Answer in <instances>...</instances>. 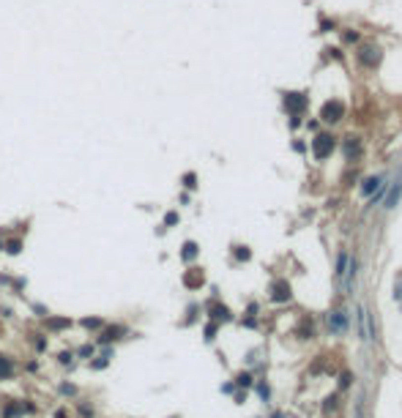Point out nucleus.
Instances as JSON below:
<instances>
[{"label": "nucleus", "mask_w": 402, "mask_h": 418, "mask_svg": "<svg viewBox=\"0 0 402 418\" xmlns=\"http://www.w3.org/2000/svg\"><path fill=\"white\" fill-rule=\"evenodd\" d=\"M25 410H30V405L25 407V402H19V405H8L6 410H3V418H17L19 413H25Z\"/></svg>", "instance_id": "nucleus-13"}, {"label": "nucleus", "mask_w": 402, "mask_h": 418, "mask_svg": "<svg viewBox=\"0 0 402 418\" xmlns=\"http://www.w3.org/2000/svg\"><path fill=\"white\" fill-rule=\"evenodd\" d=\"M400 194H402V183H394L391 191H389V197H386V208H394L397 200H400Z\"/></svg>", "instance_id": "nucleus-14"}, {"label": "nucleus", "mask_w": 402, "mask_h": 418, "mask_svg": "<svg viewBox=\"0 0 402 418\" xmlns=\"http://www.w3.org/2000/svg\"><path fill=\"white\" fill-rule=\"evenodd\" d=\"M345 156H348L350 161H356L361 156V145H359V140H353V137H350L348 142H345Z\"/></svg>", "instance_id": "nucleus-11"}, {"label": "nucleus", "mask_w": 402, "mask_h": 418, "mask_svg": "<svg viewBox=\"0 0 402 418\" xmlns=\"http://www.w3.org/2000/svg\"><path fill=\"white\" fill-rule=\"evenodd\" d=\"M380 183H383V178H380V175H372V178H367V181L361 183V194H364V197L375 194V189H378Z\"/></svg>", "instance_id": "nucleus-9"}, {"label": "nucleus", "mask_w": 402, "mask_h": 418, "mask_svg": "<svg viewBox=\"0 0 402 418\" xmlns=\"http://www.w3.org/2000/svg\"><path fill=\"white\" fill-rule=\"evenodd\" d=\"M304 107H307V96H304V93H287V96H284V110H287V112L296 115V112H301Z\"/></svg>", "instance_id": "nucleus-4"}, {"label": "nucleus", "mask_w": 402, "mask_h": 418, "mask_svg": "<svg viewBox=\"0 0 402 418\" xmlns=\"http://www.w3.org/2000/svg\"><path fill=\"white\" fill-rule=\"evenodd\" d=\"M249 383H252V377L249 375H238V385H249Z\"/></svg>", "instance_id": "nucleus-22"}, {"label": "nucleus", "mask_w": 402, "mask_h": 418, "mask_svg": "<svg viewBox=\"0 0 402 418\" xmlns=\"http://www.w3.org/2000/svg\"><path fill=\"white\" fill-rule=\"evenodd\" d=\"M121 334H126L123 325H113V328H104V334H101V344H107V342H113V339H121Z\"/></svg>", "instance_id": "nucleus-10"}, {"label": "nucleus", "mask_w": 402, "mask_h": 418, "mask_svg": "<svg viewBox=\"0 0 402 418\" xmlns=\"http://www.w3.org/2000/svg\"><path fill=\"white\" fill-rule=\"evenodd\" d=\"M345 115V107H342V101H325L323 104V110H320V118L325 120V123H337L339 118Z\"/></svg>", "instance_id": "nucleus-2"}, {"label": "nucleus", "mask_w": 402, "mask_h": 418, "mask_svg": "<svg viewBox=\"0 0 402 418\" xmlns=\"http://www.w3.org/2000/svg\"><path fill=\"white\" fill-rule=\"evenodd\" d=\"M19 249H22V241H17V238H14V241H8V243H6V252H8V254H17V252H19Z\"/></svg>", "instance_id": "nucleus-18"}, {"label": "nucleus", "mask_w": 402, "mask_h": 418, "mask_svg": "<svg viewBox=\"0 0 402 418\" xmlns=\"http://www.w3.org/2000/svg\"><path fill=\"white\" fill-rule=\"evenodd\" d=\"M195 181H197V178H195V175H192V172H189V175H186V178H184V183H186V186H189V189H195V186H197V183H195Z\"/></svg>", "instance_id": "nucleus-21"}, {"label": "nucleus", "mask_w": 402, "mask_h": 418, "mask_svg": "<svg viewBox=\"0 0 402 418\" xmlns=\"http://www.w3.org/2000/svg\"><path fill=\"white\" fill-rule=\"evenodd\" d=\"M236 257L241 260V263H246V260H249V249L246 246H236Z\"/></svg>", "instance_id": "nucleus-20"}, {"label": "nucleus", "mask_w": 402, "mask_h": 418, "mask_svg": "<svg viewBox=\"0 0 402 418\" xmlns=\"http://www.w3.org/2000/svg\"><path fill=\"white\" fill-rule=\"evenodd\" d=\"M328 325H331L334 334H345V331H348V317H345V312H331Z\"/></svg>", "instance_id": "nucleus-6"}, {"label": "nucleus", "mask_w": 402, "mask_h": 418, "mask_svg": "<svg viewBox=\"0 0 402 418\" xmlns=\"http://www.w3.org/2000/svg\"><path fill=\"white\" fill-rule=\"evenodd\" d=\"M47 328H49V331L71 328V320H69V317H47Z\"/></svg>", "instance_id": "nucleus-12"}, {"label": "nucleus", "mask_w": 402, "mask_h": 418, "mask_svg": "<svg viewBox=\"0 0 402 418\" xmlns=\"http://www.w3.org/2000/svg\"><path fill=\"white\" fill-rule=\"evenodd\" d=\"M184 260H195L197 257V243H184Z\"/></svg>", "instance_id": "nucleus-16"}, {"label": "nucleus", "mask_w": 402, "mask_h": 418, "mask_svg": "<svg viewBox=\"0 0 402 418\" xmlns=\"http://www.w3.org/2000/svg\"><path fill=\"white\" fill-rule=\"evenodd\" d=\"M312 153L318 156V159H325V156L334 153V137L331 134H318L312 140Z\"/></svg>", "instance_id": "nucleus-1"}, {"label": "nucleus", "mask_w": 402, "mask_h": 418, "mask_svg": "<svg viewBox=\"0 0 402 418\" xmlns=\"http://www.w3.org/2000/svg\"><path fill=\"white\" fill-rule=\"evenodd\" d=\"M82 325H85V328H101V320L99 317H85Z\"/></svg>", "instance_id": "nucleus-19"}, {"label": "nucleus", "mask_w": 402, "mask_h": 418, "mask_svg": "<svg viewBox=\"0 0 402 418\" xmlns=\"http://www.w3.org/2000/svg\"><path fill=\"white\" fill-rule=\"evenodd\" d=\"M359 60H361L364 66H378V63H380V49L372 47V44H367V47L359 49Z\"/></svg>", "instance_id": "nucleus-3"}, {"label": "nucleus", "mask_w": 402, "mask_h": 418, "mask_svg": "<svg viewBox=\"0 0 402 418\" xmlns=\"http://www.w3.org/2000/svg\"><path fill=\"white\" fill-rule=\"evenodd\" d=\"M178 222V213H167L164 216V224H175Z\"/></svg>", "instance_id": "nucleus-23"}, {"label": "nucleus", "mask_w": 402, "mask_h": 418, "mask_svg": "<svg viewBox=\"0 0 402 418\" xmlns=\"http://www.w3.org/2000/svg\"><path fill=\"white\" fill-rule=\"evenodd\" d=\"M213 334H216V325H208V328H205V339H213Z\"/></svg>", "instance_id": "nucleus-24"}, {"label": "nucleus", "mask_w": 402, "mask_h": 418, "mask_svg": "<svg viewBox=\"0 0 402 418\" xmlns=\"http://www.w3.org/2000/svg\"><path fill=\"white\" fill-rule=\"evenodd\" d=\"M71 361V353H60V364H69Z\"/></svg>", "instance_id": "nucleus-25"}, {"label": "nucleus", "mask_w": 402, "mask_h": 418, "mask_svg": "<svg viewBox=\"0 0 402 418\" xmlns=\"http://www.w3.org/2000/svg\"><path fill=\"white\" fill-rule=\"evenodd\" d=\"M8 377H14V361L0 353V380H8Z\"/></svg>", "instance_id": "nucleus-8"}, {"label": "nucleus", "mask_w": 402, "mask_h": 418, "mask_svg": "<svg viewBox=\"0 0 402 418\" xmlns=\"http://www.w3.org/2000/svg\"><path fill=\"white\" fill-rule=\"evenodd\" d=\"M211 312H213V317H216V320H227V317H230V312H227L225 306H219V304H213Z\"/></svg>", "instance_id": "nucleus-17"}, {"label": "nucleus", "mask_w": 402, "mask_h": 418, "mask_svg": "<svg viewBox=\"0 0 402 418\" xmlns=\"http://www.w3.org/2000/svg\"><path fill=\"white\" fill-rule=\"evenodd\" d=\"M202 282H205V276H202L200 268H192V271L184 276V284H186V287H192V290H195V287H202Z\"/></svg>", "instance_id": "nucleus-7"}, {"label": "nucleus", "mask_w": 402, "mask_h": 418, "mask_svg": "<svg viewBox=\"0 0 402 418\" xmlns=\"http://www.w3.org/2000/svg\"><path fill=\"white\" fill-rule=\"evenodd\" d=\"M345 273H348V252H339V257H337V276L342 279Z\"/></svg>", "instance_id": "nucleus-15"}, {"label": "nucleus", "mask_w": 402, "mask_h": 418, "mask_svg": "<svg viewBox=\"0 0 402 418\" xmlns=\"http://www.w3.org/2000/svg\"><path fill=\"white\" fill-rule=\"evenodd\" d=\"M290 298V284L284 282V279H279V282H274L271 287V301H277V304H282V301Z\"/></svg>", "instance_id": "nucleus-5"}]
</instances>
